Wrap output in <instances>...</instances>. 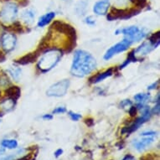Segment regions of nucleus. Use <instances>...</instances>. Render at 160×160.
<instances>
[{
	"instance_id": "f257e3e1",
	"label": "nucleus",
	"mask_w": 160,
	"mask_h": 160,
	"mask_svg": "<svg viewBox=\"0 0 160 160\" xmlns=\"http://www.w3.org/2000/svg\"><path fill=\"white\" fill-rule=\"evenodd\" d=\"M97 61L90 53L78 50L75 52L71 73L77 77H83L96 69Z\"/></svg>"
},
{
	"instance_id": "f03ea898",
	"label": "nucleus",
	"mask_w": 160,
	"mask_h": 160,
	"mask_svg": "<svg viewBox=\"0 0 160 160\" xmlns=\"http://www.w3.org/2000/svg\"><path fill=\"white\" fill-rule=\"evenodd\" d=\"M61 57V54L58 50H50L45 53L38 63V68L42 72H47L56 66Z\"/></svg>"
},
{
	"instance_id": "7ed1b4c3",
	"label": "nucleus",
	"mask_w": 160,
	"mask_h": 160,
	"mask_svg": "<svg viewBox=\"0 0 160 160\" xmlns=\"http://www.w3.org/2000/svg\"><path fill=\"white\" fill-rule=\"evenodd\" d=\"M18 16V6L13 3H7L0 10V22L4 25L15 21Z\"/></svg>"
},
{
	"instance_id": "20e7f679",
	"label": "nucleus",
	"mask_w": 160,
	"mask_h": 160,
	"mask_svg": "<svg viewBox=\"0 0 160 160\" xmlns=\"http://www.w3.org/2000/svg\"><path fill=\"white\" fill-rule=\"evenodd\" d=\"M139 107H142V115L140 117V118H137L136 120L132 122V123L130 125V126L127 127V128H124L122 130V133H132L133 132L136 130L140 128V126H142V124L146 122L147 121L149 120V118H151V113H150V109L148 107H143V105H140L139 104Z\"/></svg>"
},
{
	"instance_id": "39448f33",
	"label": "nucleus",
	"mask_w": 160,
	"mask_h": 160,
	"mask_svg": "<svg viewBox=\"0 0 160 160\" xmlns=\"http://www.w3.org/2000/svg\"><path fill=\"white\" fill-rule=\"evenodd\" d=\"M69 87H70V81L67 80V79L62 80V81H60V82H56L54 85H52L47 90L46 95L48 97H63L66 94Z\"/></svg>"
},
{
	"instance_id": "423d86ee",
	"label": "nucleus",
	"mask_w": 160,
	"mask_h": 160,
	"mask_svg": "<svg viewBox=\"0 0 160 160\" xmlns=\"http://www.w3.org/2000/svg\"><path fill=\"white\" fill-rule=\"evenodd\" d=\"M139 13V10L132 8V9H119V8H112L110 13L108 14V19L109 21H112L116 19H127L136 15Z\"/></svg>"
},
{
	"instance_id": "0eeeda50",
	"label": "nucleus",
	"mask_w": 160,
	"mask_h": 160,
	"mask_svg": "<svg viewBox=\"0 0 160 160\" xmlns=\"http://www.w3.org/2000/svg\"><path fill=\"white\" fill-rule=\"evenodd\" d=\"M132 44V43L131 40H129L128 38H125L123 40H122L121 42L116 44L115 45L112 46L109 50H108V51L106 52L105 55H104V59L106 61L110 60L111 58H112L115 55H118L119 53L123 52V51L128 50Z\"/></svg>"
},
{
	"instance_id": "6e6552de",
	"label": "nucleus",
	"mask_w": 160,
	"mask_h": 160,
	"mask_svg": "<svg viewBox=\"0 0 160 160\" xmlns=\"http://www.w3.org/2000/svg\"><path fill=\"white\" fill-rule=\"evenodd\" d=\"M52 27L58 32L66 34L70 38L71 42L76 43V29H74L71 25L66 24L62 21H60V20H57V21H55L53 23Z\"/></svg>"
},
{
	"instance_id": "1a4fd4ad",
	"label": "nucleus",
	"mask_w": 160,
	"mask_h": 160,
	"mask_svg": "<svg viewBox=\"0 0 160 160\" xmlns=\"http://www.w3.org/2000/svg\"><path fill=\"white\" fill-rule=\"evenodd\" d=\"M1 45L2 47L7 52H10L15 47L16 38L13 34L5 33L2 35L1 38Z\"/></svg>"
},
{
	"instance_id": "9d476101",
	"label": "nucleus",
	"mask_w": 160,
	"mask_h": 160,
	"mask_svg": "<svg viewBox=\"0 0 160 160\" xmlns=\"http://www.w3.org/2000/svg\"><path fill=\"white\" fill-rule=\"evenodd\" d=\"M154 141L153 138L151 137H145L144 138L142 139H136L132 142V145H133L134 148L138 151V152H143L144 150H146L149 147L150 145L152 144Z\"/></svg>"
},
{
	"instance_id": "9b49d317",
	"label": "nucleus",
	"mask_w": 160,
	"mask_h": 160,
	"mask_svg": "<svg viewBox=\"0 0 160 160\" xmlns=\"http://www.w3.org/2000/svg\"><path fill=\"white\" fill-rule=\"evenodd\" d=\"M110 7V3L108 0H100L93 6V11L97 15H105Z\"/></svg>"
},
{
	"instance_id": "f8f14e48",
	"label": "nucleus",
	"mask_w": 160,
	"mask_h": 160,
	"mask_svg": "<svg viewBox=\"0 0 160 160\" xmlns=\"http://www.w3.org/2000/svg\"><path fill=\"white\" fill-rule=\"evenodd\" d=\"M138 27L137 26H130V27H127V28H123V29H119L118 30H116L115 34H123L126 36V38L131 40L132 38L135 35V34L139 31ZM132 41V40H131Z\"/></svg>"
},
{
	"instance_id": "ddd939ff",
	"label": "nucleus",
	"mask_w": 160,
	"mask_h": 160,
	"mask_svg": "<svg viewBox=\"0 0 160 160\" xmlns=\"http://www.w3.org/2000/svg\"><path fill=\"white\" fill-rule=\"evenodd\" d=\"M155 48H156V46L150 44L149 42H143L136 50H134V53L138 55L143 56V55H148V53L151 52Z\"/></svg>"
},
{
	"instance_id": "4468645a",
	"label": "nucleus",
	"mask_w": 160,
	"mask_h": 160,
	"mask_svg": "<svg viewBox=\"0 0 160 160\" xmlns=\"http://www.w3.org/2000/svg\"><path fill=\"white\" fill-rule=\"evenodd\" d=\"M112 75V69L110 68L104 72H102V73H98L96 76H93L92 78L90 79V82L92 83H98V82H102L103 80H105L106 78H108L109 76H111Z\"/></svg>"
},
{
	"instance_id": "2eb2a0df",
	"label": "nucleus",
	"mask_w": 160,
	"mask_h": 160,
	"mask_svg": "<svg viewBox=\"0 0 160 160\" xmlns=\"http://www.w3.org/2000/svg\"><path fill=\"white\" fill-rule=\"evenodd\" d=\"M22 20L27 24H33L34 20V17H35V13L32 9H25L22 12L21 15Z\"/></svg>"
},
{
	"instance_id": "dca6fc26",
	"label": "nucleus",
	"mask_w": 160,
	"mask_h": 160,
	"mask_svg": "<svg viewBox=\"0 0 160 160\" xmlns=\"http://www.w3.org/2000/svg\"><path fill=\"white\" fill-rule=\"evenodd\" d=\"M55 17V13L54 12H49L42 15L38 20V26L39 27H45L48 24H50L51 20Z\"/></svg>"
},
{
	"instance_id": "f3484780",
	"label": "nucleus",
	"mask_w": 160,
	"mask_h": 160,
	"mask_svg": "<svg viewBox=\"0 0 160 160\" xmlns=\"http://www.w3.org/2000/svg\"><path fill=\"white\" fill-rule=\"evenodd\" d=\"M14 105H15L14 100L11 99V98L8 97V99H4L1 102V103H0V109L3 112H10V111L13 109Z\"/></svg>"
},
{
	"instance_id": "a211bd4d",
	"label": "nucleus",
	"mask_w": 160,
	"mask_h": 160,
	"mask_svg": "<svg viewBox=\"0 0 160 160\" xmlns=\"http://www.w3.org/2000/svg\"><path fill=\"white\" fill-rule=\"evenodd\" d=\"M37 58L36 53H29L28 55H24L21 57L19 60L16 61V63L19 64V65H28L32 62H34Z\"/></svg>"
},
{
	"instance_id": "6ab92c4d",
	"label": "nucleus",
	"mask_w": 160,
	"mask_h": 160,
	"mask_svg": "<svg viewBox=\"0 0 160 160\" xmlns=\"http://www.w3.org/2000/svg\"><path fill=\"white\" fill-rule=\"evenodd\" d=\"M20 93H21V91L18 87H8V89L6 90V95L9 98L14 100V101L19 98Z\"/></svg>"
},
{
	"instance_id": "aec40b11",
	"label": "nucleus",
	"mask_w": 160,
	"mask_h": 160,
	"mask_svg": "<svg viewBox=\"0 0 160 160\" xmlns=\"http://www.w3.org/2000/svg\"><path fill=\"white\" fill-rule=\"evenodd\" d=\"M8 73L11 76V77L18 82L19 78H20V76H21V69L18 68V67H15V66H10L9 68L8 69Z\"/></svg>"
},
{
	"instance_id": "412c9836",
	"label": "nucleus",
	"mask_w": 160,
	"mask_h": 160,
	"mask_svg": "<svg viewBox=\"0 0 160 160\" xmlns=\"http://www.w3.org/2000/svg\"><path fill=\"white\" fill-rule=\"evenodd\" d=\"M1 145L4 148L8 149H15L18 147V142L14 139H4L1 142Z\"/></svg>"
},
{
	"instance_id": "4be33fe9",
	"label": "nucleus",
	"mask_w": 160,
	"mask_h": 160,
	"mask_svg": "<svg viewBox=\"0 0 160 160\" xmlns=\"http://www.w3.org/2000/svg\"><path fill=\"white\" fill-rule=\"evenodd\" d=\"M87 3L86 1H80L78 3H76V12L78 15H84L86 12H87Z\"/></svg>"
},
{
	"instance_id": "5701e85b",
	"label": "nucleus",
	"mask_w": 160,
	"mask_h": 160,
	"mask_svg": "<svg viewBox=\"0 0 160 160\" xmlns=\"http://www.w3.org/2000/svg\"><path fill=\"white\" fill-rule=\"evenodd\" d=\"M134 99L140 105H143L145 102H147L150 99V95L145 94V93H139V94H137L134 97Z\"/></svg>"
},
{
	"instance_id": "b1692460",
	"label": "nucleus",
	"mask_w": 160,
	"mask_h": 160,
	"mask_svg": "<svg viewBox=\"0 0 160 160\" xmlns=\"http://www.w3.org/2000/svg\"><path fill=\"white\" fill-rule=\"evenodd\" d=\"M138 61V59L135 56V53H134V50H132V52H130L128 54V59H127L126 61H124V63L122 65H121L120 66V69H123L125 68L128 65L131 63V62H136Z\"/></svg>"
},
{
	"instance_id": "393cba45",
	"label": "nucleus",
	"mask_w": 160,
	"mask_h": 160,
	"mask_svg": "<svg viewBox=\"0 0 160 160\" xmlns=\"http://www.w3.org/2000/svg\"><path fill=\"white\" fill-rule=\"evenodd\" d=\"M24 149H19L18 151L15 152V153H11V154L6 155V156H0V160H15L16 157L18 156L19 153H21L22 152H24Z\"/></svg>"
},
{
	"instance_id": "a878e982",
	"label": "nucleus",
	"mask_w": 160,
	"mask_h": 160,
	"mask_svg": "<svg viewBox=\"0 0 160 160\" xmlns=\"http://www.w3.org/2000/svg\"><path fill=\"white\" fill-rule=\"evenodd\" d=\"M159 39H160V32H157L155 34H152V36L150 37L149 39V43L152 45L158 46L159 44Z\"/></svg>"
},
{
	"instance_id": "bb28decb",
	"label": "nucleus",
	"mask_w": 160,
	"mask_h": 160,
	"mask_svg": "<svg viewBox=\"0 0 160 160\" xmlns=\"http://www.w3.org/2000/svg\"><path fill=\"white\" fill-rule=\"evenodd\" d=\"M130 1L138 8H143L147 4V0H130Z\"/></svg>"
},
{
	"instance_id": "cd10ccee",
	"label": "nucleus",
	"mask_w": 160,
	"mask_h": 160,
	"mask_svg": "<svg viewBox=\"0 0 160 160\" xmlns=\"http://www.w3.org/2000/svg\"><path fill=\"white\" fill-rule=\"evenodd\" d=\"M68 115H69V117L71 118V120L74 122L79 121V120L82 118V115H80V114H78V113L73 112H71V111H70V112H69Z\"/></svg>"
},
{
	"instance_id": "c85d7f7f",
	"label": "nucleus",
	"mask_w": 160,
	"mask_h": 160,
	"mask_svg": "<svg viewBox=\"0 0 160 160\" xmlns=\"http://www.w3.org/2000/svg\"><path fill=\"white\" fill-rule=\"evenodd\" d=\"M156 106L154 107V108L152 109V113H154L156 115H159L160 112V105H159V94L157 95V101H156Z\"/></svg>"
},
{
	"instance_id": "c756f323",
	"label": "nucleus",
	"mask_w": 160,
	"mask_h": 160,
	"mask_svg": "<svg viewBox=\"0 0 160 160\" xmlns=\"http://www.w3.org/2000/svg\"><path fill=\"white\" fill-rule=\"evenodd\" d=\"M8 84H9L8 77L5 75L0 76V87H5Z\"/></svg>"
},
{
	"instance_id": "7c9ffc66",
	"label": "nucleus",
	"mask_w": 160,
	"mask_h": 160,
	"mask_svg": "<svg viewBox=\"0 0 160 160\" xmlns=\"http://www.w3.org/2000/svg\"><path fill=\"white\" fill-rule=\"evenodd\" d=\"M155 158H156V155L152 154V153H148V154L140 158V160H155Z\"/></svg>"
},
{
	"instance_id": "2f4dec72",
	"label": "nucleus",
	"mask_w": 160,
	"mask_h": 160,
	"mask_svg": "<svg viewBox=\"0 0 160 160\" xmlns=\"http://www.w3.org/2000/svg\"><path fill=\"white\" fill-rule=\"evenodd\" d=\"M85 21H86V23L88 25H94L96 24V19L92 16H88V17H87L86 19H85Z\"/></svg>"
},
{
	"instance_id": "473e14b6",
	"label": "nucleus",
	"mask_w": 160,
	"mask_h": 160,
	"mask_svg": "<svg viewBox=\"0 0 160 160\" xmlns=\"http://www.w3.org/2000/svg\"><path fill=\"white\" fill-rule=\"evenodd\" d=\"M66 112V108H64V107H58L55 109H54L53 111V113L54 114H61V113H64Z\"/></svg>"
},
{
	"instance_id": "72a5a7b5",
	"label": "nucleus",
	"mask_w": 160,
	"mask_h": 160,
	"mask_svg": "<svg viewBox=\"0 0 160 160\" xmlns=\"http://www.w3.org/2000/svg\"><path fill=\"white\" fill-rule=\"evenodd\" d=\"M140 136L141 137H153V136H156V132H152V131L143 132H142V133L140 134Z\"/></svg>"
},
{
	"instance_id": "f704fd0d",
	"label": "nucleus",
	"mask_w": 160,
	"mask_h": 160,
	"mask_svg": "<svg viewBox=\"0 0 160 160\" xmlns=\"http://www.w3.org/2000/svg\"><path fill=\"white\" fill-rule=\"evenodd\" d=\"M129 114L131 117H135L137 114V108L136 107H131L129 109Z\"/></svg>"
},
{
	"instance_id": "c9c22d12",
	"label": "nucleus",
	"mask_w": 160,
	"mask_h": 160,
	"mask_svg": "<svg viewBox=\"0 0 160 160\" xmlns=\"http://www.w3.org/2000/svg\"><path fill=\"white\" fill-rule=\"evenodd\" d=\"M85 122H86V124H87L88 127H92L94 125V121H93L92 118H87Z\"/></svg>"
},
{
	"instance_id": "e433bc0d",
	"label": "nucleus",
	"mask_w": 160,
	"mask_h": 160,
	"mask_svg": "<svg viewBox=\"0 0 160 160\" xmlns=\"http://www.w3.org/2000/svg\"><path fill=\"white\" fill-rule=\"evenodd\" d=\"M62 153H63V150L61 149V148H59V149H57L55 152V157L59 158L61 154H62Z\"/></svg>"
},
{
	"instance_id": "4c0bfd02",
	"label": "nucleus",
	"mask_w": 160,
	"mask_h": 160,
	"mask_svg": "<svg viewBox=\"0 0 160 160\" xmlns=\"http://www.w3.org/2000/svg\"><path fill=\"white\" fill-rule=\"evenodd\" d=\"M15 160H32L31 159V154H28V155H25L24 157L22 158H17Z\"/></svg>"
},
{
	"instance_id": "58836bf2",
	"label": "nucleus",
	"mask_w": 160,
	"mask_h": 160,
	"mask_svg": "<svg viewBox=\"0 0 160 160\" xmlns=\"http://www.w3.org/2000/svg\"><path fill=\"white\" fill-rule=\"evenodd\" d=\"M129 105H132V102H129V100H125V101H122L121 102V105L122 107L123 108V107H127V106Z\"/></svg>"
},
{
	"instance_id": "ea45409f",
	"label": "nucleus",
	"mask_w": 160,
	"mask_h": 160,
	"mask_svg": "<svg viewBox=\"0 0 160 160\" xmlns=\"http://www.w3.org/2000/svg\"><path fill=\"white\" fill-rule=\"evenodd\" d=\"M122 160H136V159H135V158H134L132 155L128 154L123 158V159Z\"/></svg>"
},
{
	"instance_id": "a19ab883",
	"label": "nucleus",
	"mask_w": 160,
	"mask_h": 160,
	"mask_svg": "<svg viewBox=\"0 0 160 160\" xmlns=\"http://www.w3.org/2000/svg\"><path fill=\"white\" fill-rule=\"evenodd\" d=\"M42 118L44 120H51L53 118V116L50 115V114H45L42 117Z\"/></svg>"
},
{
	"instance_id": "79ce46f5",
	"label": "nucleus",
	"mask_w": 160,
	"mask_h": 160,
	"mask_svg": "<svg viewBox=\"0 0 160 160\" xmlns=\"http://www.w3.org/2000/svg\"><path fill=\"white\" fill-rule=\"evenodd\" d=\"M158 83H159V82H158V81L157 82H156V83H153V84L152 85V86H149V87H148V90H153V89H155V88H157V86L158 85Z\"/></svg>"
},
{
	"instance_id": "37998d69",
	"label": "nucleus",
	"mask_w": 160,
	"mask_h": 160,
	"mask_svg": "<svg viewBox=\"0 0 160 160\" xmlns=\"http://www.w3.org/2000/svg\"><path fill=\"white\" fill-rule=\"evenodd\" d=\"M5 150L6 148H4L1 145V143H0V156H1V155H3V153L5 152Z\"/></svg>"
},
{
	"instance_id": "c03bdc74",
	"label": "nucleus",
	"mask_w": 160,
	"mask_h": 160,
	"mask_svg": "<svg viewBox=\"0 0 160 160\" xmlns=\"http://www.w3.org/2000/svg\"><path fill=\"white\" fill-rule=\"evenodd\" d=\"M5 61V55L3 53H0V62H3Z\"/></svg>"
},
{
	"instance_id": "a18cd8bd",
	"label": "nucleus",
	"mask_w": 160,
	"mask_h": 160,
	"mask_svg": "<svg viewBox=\"0 0 160 160\" xmlns=\"http://www.w3.org/2000/svg\"><path fill=\"white\" fill-rule=\"evenodd\" d=\"M0 122H1V120H0Z\"/></svg>"
}]
</instances>
